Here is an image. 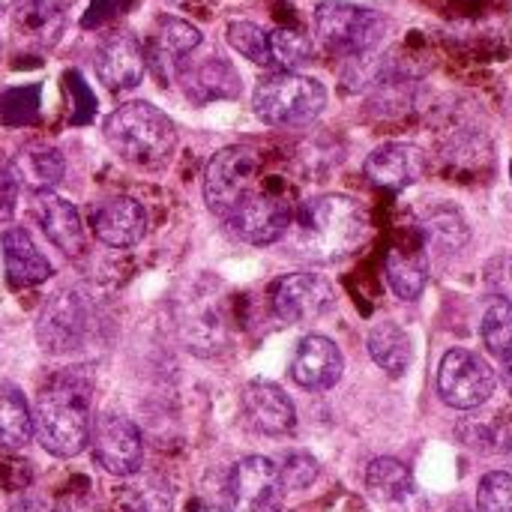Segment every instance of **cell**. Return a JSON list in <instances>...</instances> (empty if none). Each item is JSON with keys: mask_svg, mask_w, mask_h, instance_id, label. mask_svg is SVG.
<instances>
[{"mask_svg": "<svg viewBox=\"0 0 512 512\" xmlns=\"http://www.w3.org/2000/svg\"><path fill=\"white\" fill-rule=\"evenodd\" d=\"M33 435L57 459L78 456L93 435V378L84 369L54 375L36 399Z\"/></svg>", "mask_w": 512, "mask_h": 512, "instance_id": "cell-1", "label": "cell"}, {"mask_svg": "<svg viewBox=\"0 0 512 512\" xmlns=\"http://www.w3.org/2000/svg\"><path fill=\"white\" fill-rule=\"evenodd\" d=\"M294 249L318 264H336L354 255L369 237V216L348 195H318L297 207L291 222Z\"/></svg>", "mask_w": 512, "mask_h": 512, "instance_id": "cell-2", "label": "cell"}, {"mask_svg": "<svg viewBox=\"0 0 512 512\" xmlns=\"http://www.w3.org/2000/svg\"><path fill=\"white\" fill-rule=\"evenodd\" d=\"M108 147L126 165L153 171L162 168L177 150L174 120L150 102H123L114 108L102 126Z\"/></svg>", "mask_w": 512, "mask_h": 512, "instance_id": "cell-3", "label": "cell"}, {"mask_svg": "<svg viewBox=\"0 0 512 512\" xmlns=\"http://www.w3.org/2000/svg\"><path fill=\"white\" fill-rule=\"evenodd\" d=\"M252 108L267 126H309L327 108V90L309 75L276 72L255 87Z\"/></svg>", "mask_w": 512, "mask_h": 512, "instance_id": "cell-4", "label": "cell"}, {"mask_svg": "<svg viewBox=\"0 0 512 512\" xmlns=\"http://www.w3.org/2000/svg\"><path fill=\"white\" fill-rule=\"evenodd\" d=\"M261 186V153L249 144L225 147L207 162L204 201L222 222H228Z\"/></svg>", "mask_w": 512, "mask_h": 512, "instance_id": "cell-5", "label": "cell"}, {"mask_svg": "<svg viewBox=\"0 0 512 512\" xmlns=\"http://www.w3.org/2000/svg\"><path fill=\"white\" fill-rule=\"evenodd\" d=\"M387 18L375 9L345 0H324L315 9V33L333 54H366L381 42Z\"/></svg>", "mask_w": 512, "mask_h": 512, "instance_id": "cell-6", "label": "cell"}, {"mask_svg": "<svg viewBox=\"0 0 512 512\" xmlns=\"http://www.w3.org/2000/svg\"><path fill=\"white\" fill-rule=\"evenodd\" d=\"M294 201L288 195V189H282L279 183H264L225 225L246 243L252 246H267L273 240H279L282 234H288L291 222H294Z\"/></svg>", "mask_w": 512, "mask_h": 512, "instance_id": "cell-7", "label": "cell"}, {"mask_svg": "<svg viewBox=\"0 0 512 512\" xmlns=\"http://www.w3.org/2000/svg\"><path fill=\"white\" fill-rule=\"evenodd\" d=\"M438 393L450 408L474 411V408H480V405H486L492 399L495 372L480 354H474L468 348H453L441 360Z\"/></svg>", "mask_w": 512, "mask_h": 512, "instance_id": "cell-8", "label": "cell"}, {"mask_svg": "<svg viewBox=\"0 0 512 512\" xmlns=\"http://www.w3.org/2000/svg\"><path fill=\"white\" fill-rule=\"evenodd\" d=\"M87 330H90V306L72 288L57 291L42 306L39 321H36V339L42 351L57 354V357L72 354L87 339Z\"/></svg>", "mask_w": 512, "mask_h": 512, "instance_id": "cell-9", "label": "cell"}, {"mask_svg": "<svg viewBox=\"0 0 512 512\" xmlns=\"http://www.w3.org/2000/svg\"><path fill=\"white\" fill-rule=\"evenodd\" d=\"M93 459L111 477H132L144 465V441L138 426L123 414H99L93 420Z\"/></svg>", "mask_w": 512, "mask_h": 512, "instance_id": "cell-10", "label": "cell"}, {"mask_svg": "<svg viewBox=\"0 0 512 512\" xmlns=\"http://www.w3.org/2000/svg\"><path fill=\"white\" fill-rule=\"evenodd\" d=\"M231 512H282L285 486L279 468L264 456L240 459L228 480Z\"/></svg>", "mask_w": 512, "mask_h": 512, "instance_id": "cell-11", "label": "cell"}, {"mask_svg": "<svg viewBox=\"0 0 512 512\" xmlns=\"http://www.w3.org/2000/svg\"><path fill=\"white\" fill-rule=\"evenodd\" d=\"M198 45H201V30L192 21L177 15H159L144 45L147 69L156 72L162 84H168L174 75H180V69L189 63Z\"/></svg>", "mask_w": 512, "mask_h": 512, "instance_id": "cell-12", "label": "cell"}, {"mask_svg": "<svg viewBox=\"0 0 512 512\" xmlns=\"http://www.w3.org/2000/svg\"><path fill=\"white\" fill-rule=\"evenodd\" d=\"M270 306L279 321L303 324V321L324 315V309L333 306V288L318 273H291L273 282Z\"/></svg>", "mask_w": 512, "mask_h": 512, "instance_id": "cell-13", "label": "cell"}, {"mask_svg": "<svg viewBox=\"0 0 512 512\" xmlns=\"http://www.w3.org/2000/svg\"><path fill=\"white\" fill-rule=\"evenodd\" d=\"M93 66H96V78L108 90H114V93L132 90L144 81V72H147L144 45L132 33H111L96 48Z\"/></svg>", "mask_w": 512, "mask_h": 512, "instance_id": "cell-14", "label": "cell"}, {"mask_svg": "<svg viewBox=\"0 0 512 512\" xmlns=\"http://www.w3.org/2000/svg\"><path fill=\"white\" fill-rule=\"evenodd\" d=\"M90 228L105 246L129 249L147 234V210L129 195H111L90 210Z\"/></svg>", "mask_w": 512, "mask_h": 512, "instance_id": "cell-15", "label": "cell"}, {"mask_svg": "<svg viewBox=\"0 0 512 512\" xmlns=\"http://www.w3.org/2000/svg\"><path fill=\"white\" fill-rule=\"evenodd\" d=\"M243 417L261 435H291L297 426V411L288 393L270 381H249L243 387Z\"/></svg>", "mask_w": 512, "mask_h": 512, "instance_id": "cell-16", "label": "cell"}, {"mask_svg": "<svg viewBox=\"0 0 512 512\" xmlns=\"http://www.w3.org/2000/svg\"><path fill=\"white\" fill-rule=\"evenodd\" d=\"M366 177L387 192H402L408 186H414L423 171H426V156L420 147L405 144V141H393V144H381L378 150H372L366 156L363 165Z\"/></svg>", "mask_w": 512, "mask_h": 512, "instance_id": "cell-17", "label": "cell"}, {"mask_svg": "<svg viewBox=\"0 0 512 512\" xmlns=\"http://www.w3.org/2000/svg\"><path fill=\"white\" fill-rule=\"evenodd\" d=\"M342 372H345V360H342V351L336 348L333 339H327V336H306L297 345L291 375H294V381L303 390H312V393L333 390L339 384Z\"/></svg>", "mask_w": 512, "mask_h": 512, "instance_id": "cell-18", "label": "cell"}, {"mask_svg": "<svg viewBox=\"0 0 512 512\" xmlns=\"http://www.w3.org/2000/svg\"><path fill=\"white\" fill-rule=\"evenodd\" d=\"M33 219L42 228V234L69 258L81 255L84 249V225L81 216L75 210V204H69L66 198L54 195V192H39L33 195Z\"/></svg>", "mask_w": 512, "mask_h": 512, "instance_id": "cell-19", "label": "cell"}, {"mask_svg": "<svg viewBox=\"0 0 512 512\" xmlns=\"http://www.w3.org/2000/svg\"><path fill=\"white\" fill-rule=\"evenodd\" d=\"M384 270H387V282L399 300H408V303L420 300V294L429 282V255H426V246L420 243V237L399 240L396 246H390Z\"/></svg>", "mask_w": 512, "mask_h": 512, "instance_id": "cell-20", "label": "cell"}, {"mask_svg": "<svg viewBox=\"0 0 512 512\" xmlns=\"http://www.w3.org/2000/svg\"><path fill=\"white\" fill-rule=\"evenodd\" d=\"M0 246H3V264H6V282L12 288H30V285H42L54 270L48 264V258L36 249V243L30 240V234L21 225H12L0 234Z\"/></svg>", "mask_w": 512, "mask_h": 512, "instance_id": "cell-21", "label": "cell"}, {"mask_svg": "<svg viewBox=\"0 0 512 512\" xmlns=\"http://www.w3.org/2000/svg\"><path fill=\"white\" fill-rule=\"evenodd\" d=\"M180 333H183V342L195 354H201V357L216 354L219 345L225 342V324H222L219 306L207 294L195 291L189 297V303L180 306Z\"/></svg>", "mask_w": 512, "mask_h": 512, "instance_id": "cell-22", "label": "cell"}, {"mask_svg": "<svg viewBox=\"0 0 512 512\" xmlns=\"http://www.w3.org/2000/svg\"><path fill=\"white\" fill-rule=\"evenodd\" d=\"M66 3L69 0H15L12 3L15 33L39 48H51L66 27Z\"/></svg>", "mask_w": 512, "mask_h": 512, "instance_id": "cell-23", "label": "cell"}, {"mask_svg": "<svg viewBox=\"0 0 512 512\" xmlns=\"http://www.w3.org/2000/svg\"><path fill=\"white\" fill-rule=\"evenodd\" d=\"M9 171L15 174L18 186L39 195V192H51L60 180H63V171H66V162H63V153L51 144H27L15 153Z\"/></svg>", "mask_w": 512, "mask_h": 512, "instance_id": "cell-24", "label": "cell"}, {"mask_svg": "<svg viewBox=\"0 0 512 512\" xmlns=\"http://www.w3.org/2000/svg\"><path fill=\"white\" fill-rule=\"evenodd\" d=\"M180 78L186 84L189 99L198 102H210V99H231L240 93V78L234 72V66L222 57H210L198 66H183Z\"/></svg>", "mask_w": 512, "mask_h": 512, "instance_id": "cell-25", "label": "cell"}, {"mask_svg": "<svg viewBox=\"0 0 512 512\" xmlns=\"http://www.w3.org/2000/svg\"><path fill=\"white\" fill-rule=\"evenodd\" d=\"M366 348L372 354V360L393 378L405 375L411 360H414V348H411V339L408 333L393 324V321H384V324H375L369 330V339H366Z\"/></svg>", "mask_w": 512, "mask_h": 512, "instance_id": "cell-26", "label": "cell"}, {"mask_svg": "<svg viewBox=\"0 0 512 512\" xmlns=\"http://www.w3.org/2000/svg\"><path fill=\"white\" fill-rule=\"evenodd\" d=\"M33 435V411L24 399V393L3 381L0 384V447L3 450H21L27 447Z\"/></svg>", "mask_w": 512, "mask_h": 512, "instance_id": "cell-27", "label": "cell"}, {"mask_svg": "<svg viewBox=\"0 0 512 512\" xmlns=\"http://www.w3.org/2000/svg\"><path fill=\"white\" fill-rule=\"evenodd\" d=\"M366 489L381 504H402V501L414 498V492H417L408 465H402L399 459H390V456H381L366 468Z\"/></svg>", "mask_w": 512, "mask_h": 512, "instance_id": "cell-28", "label": "cell"}, {"mask_svg": "<svg viewBox=\"0 0 512 512\" xmlns=\"http://www.w3.org/2000/svg\"><path fill=\"white\" fill-rule=\"evenodd\" d=\"M420 234L426 237L423 246L438 252V255H456L468 243V237H471V231H468V225H465L459 210H438V213H432L420 225Z\"/></svg>", "mask_w": 512, "mask_h": 512, "instance_id": "cell-29", "label": "cell"}, {"mask_svg": "<svg viewBox=\"0 0 512 512\" xmlns=\"http://www.w3.org/2000/svg\"><path fill=\"white\" fill-rule=\"evenodd\" d=\"M270 54L282 72H294L312 60V39L300 27H276L270 33Z\"/></svg>", "mask_w": 512, "mask_h": 512, "instance_id": "cell-30", "label": "cell"}, {"mask_svg": "<svg viewBox=\"0 0 512 512\" xmlns=\"http://www.w3.org/2000/svg\"><path fill=\"white\" fill-rule=\"evenodd\" d=\"M225 36H228V45L234 51H240L246 60L258 63V66H273L270 33L264 27H258L255 21H231Z\"/></svg>", "mask_w": 512, "mask_h": 512, "instance_id": "cell-31", "label": "cell"}, {"mask_svg": "<svg viewBox=\"0 0 512 512\" xmlns=\"http://www.w3.org/2000/svg\"><path fill=\"white\" fill-rule=\"evenodd\" d=\"M483 342L495 357H507L512 351V303L504 297L489 300L483 315Z\"/></svg>", "mask_w": 512, "mask_h": 512, "instance_id": "cell-32", "label": "cell"}, {"mask_svg": "<svg viewBox=\"0 0 512 512\" xmlns=\"http://www.w3.org/2000/svg\"><path fill=\"white\" fill-rule=\"evenodd\" d=\"M120 510L123 512H171V489L150 477V480H138L132 483L123 498H120Z\"/></svg>", "mask_w": 512, "mask_h": 512, "instance_id": "cell-33", "label": "cell"}, {"mask_svg": "<svg viewBox=\"0 0 512 512\" xmlns=\"http://www.w3.org/2000/svg\"><path fill=\"white\" fill-rule=\"evenodd\" d=\"M39 84H27V87H9L0 96V123L3 126H24L33 123L39 114Z\"/></svg>", "mask_w": 512, "mask_h": 512, "instance_id": "cell-34", "label": "cell"}, {"mask_svg": "<svg viewBox=\"0 0 512 512\" xmlns=\"http://www.w3.org/2000/svg\"><path fill=\"white\" fill-rule=\"evenodd\" d=\"M477 512H512V474L492 471L480 480Z\"/></svg>", "mask_w": 512, "mask_h": 512, "instance_id": "cell-35", "label": "cell"}, {"mask_svg": "<svg viewBox=\"0 0 512 512\" xmlns=\"http://www.w3.org/2000/svg\"><path fill=\"white\" fill-rule=\"evenodd\" d=\"M318 471L321 468H318V462L309 453H291L285 459V465L279 468L285 492H303V489H309L318 480Z\"/></svg>", "mask_w": 512, "mask_h": 512, "instance_id": "cell-36", "label": "cell"}, {"mask_svg": "<svg viewBox=\"0 0 512 512\" xmlns=\"http://www.w3.org/2000/svg\"><path fill=\"white\" fill-rule=\"evenodd\" d=\"M18 192H21V186H18L15 174L9 168H0V222L12 219L15 204H18Z\"/></svg>", "mask_w": 512, "mask_h": 512, "instance_id": "cell-37", "label": "cell"}, {"mask_svg": "<svg viewBox=\"0 0 512 512\" xmlns=\"http://www.w3.org/2000/svg\"><path fill=\"white\" fill-rule=\"evenodd\" d=\"M126 9V0H93L90 12L84 15V27H96Z\"/></svg>", "mask_w": 512, "mask_h": 512, "instance_id": "cell-38", "label": "cell"}, {"mask_svg": "<svg viewBox=\"0 0 512 512\" xmlns=\"http://www.w3.org/2000/svg\"><path fill=\"white\" fill-rule=\"evenodd\" d=\"M9 512H51V507L42 504V501H36V498H24V501L12 504V510Z\"/></svg>", "mask_w": 512, "mask_h": 512, "instance_id": "cell-39", "label": "cell"}, {"mask_svg": "<svg viewBox=\"0 0 512 512\" xmlns=\"http://www.w3.org/2000/svg\"><path fill=\"white\" fill-rule=\"evenodd\" d=\"M504 384L510 387V393H512V351L504 357Z\"/></svg>", "mask_w": 512, "mask_h": 512, "instance_id": "cell-40", "label": "cell"}, {"mask_svg": "<svg viewBox=\"0 0 512 512\" xmlns=\"http://www.w3.org/2000/svg\"><path fill=\"white\" fill-rule=\"evenodd\" d=\"M12 3H15V0H0V15H3L6 9H12Z\"/></svg>", "mask_w": 512, "mask_h": 512, "instance_id": "cell-41", "label": "cell"}, {"mask_svg": "<svg viewBox=\"0 0 512 512\" xmlns=\"http://www.w3.org/2000/svg\"><path fill=\"white\" fill-rule=\"evenodd\" d=\"M192 512H225V510H219V507H195Z\"/></svg>", "mask_w": 512, "mask_h": 512, "instance_id": "cell-42", "label": "cell"}, {"mask_svg": "<svg viewBox=\"0 0 512 512\" xmlns=\"http://www.w3.org/2000/svg\"><path fill=\"white\" fill-rule=\"evenodd\" d=\"M456 512H471V510H456Z\"/></svg>", "mask_w": 512, "mask_h": 512, "instance_id": "cell-43", "label": "cell"}, {"mask_svg": "<svg viewBox=\"0 0 512 512\" xmlns=\"http://www.w3.org/2000/svg\"><path fill=\"white\" fill-rule=\"evenodd\" d=\"M510 174H512V165H510Z\"/></svg>", "mask_w": 512, "mask_h": 512, "instance_id": "cell-44", "label": "cell"}]
</instances>
